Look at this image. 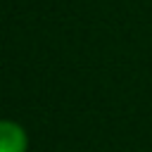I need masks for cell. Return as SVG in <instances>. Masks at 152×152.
I'll return each instance as SVG.
<instances>
[{"label":"cell","mask_w":152,"mask_h":152,"mask_svg":"<svg viewBox=\"0 0 152 152\" xmlns=\"http://www.w3.org/2000/svg\"><path fill=\"white\" fill-rule=\"evenodd\" d=\"M0 152H26V133L14 121H0Z\"/></svg>","instance_id":"cell-1"}]
</instances>
